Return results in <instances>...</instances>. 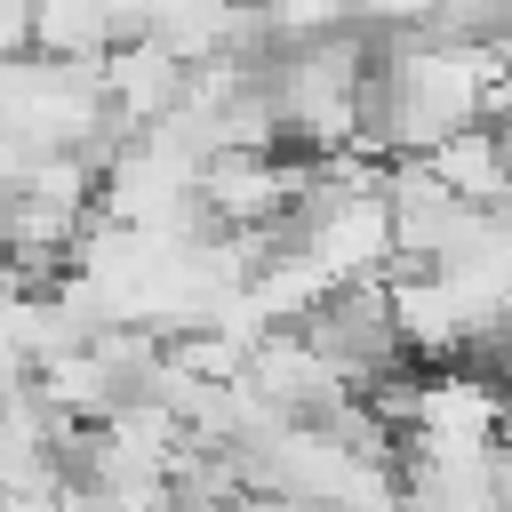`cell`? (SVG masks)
<instances>
[{"mask_svg":"<svg viewBox=\"0 0 512 512\" xmlns=\"http://www.w3.org/2000/svg\"><path fill=\"white\" fill-rule=\"evenodd\" d=\"M504 72L496 40H456L432 24L392 32L368 56V104H360V152L384 160H424L448 128L488 120V88Z\"/></svg>","mask_w":512,"mask_h":512,"instance_id":"cell-1","label":"cell"},{"mask_svg":"<svg viewBox=\"0 0 512 512\" xmlns=\"http://www.w3.org/2000/svg\"><path fill=\"white\" fill-rule=\"evenodd\" d=\"M368 40L352 24L336 32H312V40H272L264 48V104H272V128L312 144V152H344L360 144V104H368Z\"/></svg>","mask_w":512,"mask_h":512,"instance_id":"cell-2","label":"cell"},{"mask_svg":"<svg viewBox=\"0 0 512 512\" xmlns=\"http://www.w3.org/2000/svg\"><path fill=\"white\" fill-rule=\"evenodd\" d=\"M304 192V160H280V144H224L192 176V208L216 232H280Z\"/></svg>","mask_w":512,"mask_h":512,"instance_id":"cell-3","label":"cell"},{"mask_svg":"<svg viewBox=\"0 0 512 512\" xmlns=\"http://www.w3.org/2000/svg\"><path fill=\"white\" fill-rule=\"evenodd\" d=\"M304 336H312V352L352 384V392H368L376 376H392L400 360H408V344H400V320H392V288L384 280H344V288H320V304L296 320Z\"/></svg>","mask_w":512,"mask_h":512,"instance_id":"cell-4","label":"cell"},{"mask_svg":"<svg viewBox=\"0 0 512 512\" xmlns=\"http://www.w3.org/2000/svg\"><path fill=\"white\" fill-rule=\"evenodd\" d=\"M136 32L160 40L184 64H256L272 48L248 0H144L136 8Z\"/></svg>","mask_w":512,"mask_h":512,"instance_id":"cell-5","label":"cell"},{"mask_svg":"<svg viewBox=\"0 0 512 512\" xmlns=\"http://www.w3.org/2000/svg\"><path fill=\"white\" fill-rule=\"evenodd\" d=\"M184 80H192V64H184V56H168L160 40H144V32L112 40V48L96 56V88H104L112 144H120V136H136V128H152V120H168V112H176V96H184Z\"/></svg>","mask_w":512,"mask_h":512,"instance_id":"cell-6","label":"cell"},{"mask_svg":"<svg viewBox=\"0 0 512 512\" xmlns=\"http://www.w3.org/2000/svg\"><path fill=\"white\" fill-rule=\"evenodd\" d=\"M424 168H432L464 208H480V216H512V152H504V128H496V120L448 128V136L424 152Z\"/></svg>","mask_w":512,"mask_h":512,"instance_id":"cell-7","label":"cell"},{"mask_svg":"<svg viewBox=\"0 0 512 512\" xmlns=\"http://www.w3.org/2000/svg\"><path fill=\"white\" fill-rule=\"evenodd\" d=\"M264 40H312V32H336L352 24V0H248Z\"/></svg>","mask_w":512,"mask_h":512,"instance_id":"cell-8","label":"cell"},{"mask_svg":"<svg viewBox=\"0 0 512 512\" xmlns=\"http://www.w3.org/2000/svg\"><path fill=\"white\" fill-rule=\"evenodd\" d=\"M424 24H432V32H456V40H496V48H512V0H432Z\"/></svg>","mask_w":512,"mask_h":512,"instance_id":"cell-9","label":"cell"},{"mask_svg":"<svg viewBox=\"0 0 512 512\" xmlns=\"http://www.w3.org/2000/svg\"><path fill=\"white\" fill-rule=\"evenodd\" d=\"M8 56H32V8L24 0H0V64Z\"/></svg>","mask_w":512,"mask_h":512,"instance_id":"cell-10","label":"cell"},{"mask_svg":"<svg viewBox=\"0 0 512 512\" xmlns=\"http://www.w3.org/2000/svg\"><path fill=\"white\" fill-rule=\"evenodd\" d=\"M496 128H504V152H512V120H496Z\"/></svg>","mask_w":512,"mask_h":512,"instance_id":"cell-11","label":"cell"}]
</instances>
